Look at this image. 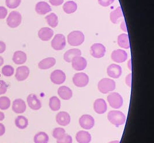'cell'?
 <instances>
[{"label":"cell","instance_id":"cell-42","mask_svg":"<svg viewBox=\"0 0 154 143\" xmlns=\"http://www.w3.org/2000/svg\"><path fill=\"white\" fill-rule=\"evenodd\" d=\"M125 83L129 87L132 86V74H129L128 76H126Z\"/></svg>","mask_w":154,"mask_h":143},{"label":"cell","instance_id":"cell-39","mask_svg":"<svg viewBox=\"0 0 154 143\" xmlns=\"http://www.w3.org/2000/svg\"><path fill=\"white\" fill-rule=\"evenodd\" d=\"M114 2V0H98V3L101 6L107 7L111 5Z\"/></svg>","mask_w":154,"mask_h":143},{"label":"cell","instance_id":"cell-36","mask_svg":"<svg viewBox=\"0 0 154 143\" xmlns=\"http://www.w3.org/2000/svg\"><path fill=\"white\" fill-rule=\"evenodd\" d=\"M21 2V0H6L5 4L9 9H15L20 6Z\"/></svg>","mask_w":154,"mask_h":143},{"label":"cell","instance_id":"cell-35","mask_svg":"<svg viewBox=\"0 0 154 143\" xmlns=\"http://www.w3.org/2000/svg\"><path fill=\"white\" fill-rule=\"evenodd\" d=\"M14 68L10 65H5L2 68V74L7 77L11 76L14 75Z\"/></svg>","mask_w":154,"mask_h":143},{"label":"cell","instance_id":"cell-12","mask_svg":"<svg viewBox=\"0 0 154 143\" xmlns=\"http://www.w3.org/2000/svg\"><path fill=\"white\" fill-rule=\"evenodd\" d=\"M72 67L76 71H82L86 68L87 61L86 59L81 56L75 58L72 61Z\"/></svg>","mask_w":154,"mask_h":143},{"label":"cell","instance_id":"cell-19","mask_svg":"<svg viewBox=\"0 0 154 143\" xmlns=\"http://www.w3.org/2000/svg\"><path fill=\"white\" fill-rule=\"evenodd\" d=\"M51 8L49 4L45 2L41 1L38 2L35 6L36 12L40 15H44L51 12Z\"/></svg>","mask_w":154,"mask_h":143},{"label":"cell","instance_id":"cell-32","mask_svg":"<svg viewBox=\"0 0 154 143\" xmlns=\"http://www.w3.org/2000/svg\"><path fill=\"white\" fill-rule=\"evenodd\" d=\"M45 19L50 27L56 28L58 24V17L54 13L49 14L45 17Z\"/></svg>","mask_w":154,"mask_h":143},{"label":"cell","instance_id":"cell-48","mask_svg":"<svg viewBox=\"0 0 154 143\" xmlns=\"http://www.w3.org/2000/svg\"><path fill=\"white\" fill-rule=\"evenodd\" d=\"M4 60L3 58L0 56V66H2L3 64H4Z\"/></svg>","mask_w":154,"mask_h":143},{"label":"cell","instance_id":"cell-30","mask_svg":"<svg viewBox=\"0 0 154 143\" xmlns=\"http://www.w3.org/2000/svg\"><path fill=\"white\" fill-rule=\"evenodd\" d=\"M49 107L53 111L59 110L61 108V101L56 96L51 97L49 100Z\"/></svg>","mask_w":154,"mask_h":143},{"label":"cell","instance_id":"cell-49","mask_svg":"<svg viewBox=\"0 0 154 143\" xmlns=\"http://www.w3.org/2000/svg\"><path fill=\"white\" fill-rule=\"evenodd\" d=\"M109 143H120V142L119 140H115V141H112V142H111Z\"/></svg>","mask_w":154,"mask_h":143},{"label":"cell","instance_id":"cell-29","mask_svg":"<svg viewBox=\"0 0 154 143\" xmlns=\"http://www.w3.org/2000/svg\"><path fill=\"white\" fill-rule=\"evenodd\" d=\"M15 125L19 129L24 130L28 127V119L24 116H18L15 119Z\"/></svg>","mask_w":154,"mask_h":143},{"label":"cell","instance_id":"cell-45","mask_svg":"<svg viewBox=\"0 0 154 143\" xmlns=\"http://www.w3.org/2000/svg\"><path fill=\"white\" fill-rule=\"evenodd\" d=\"M121 29L122 30H123L124 32H127V28H126V24H125V21L124 20L121 24Z\"/></svg>","mask_w":154,"mask_h":143},{"label":"cell","instance_id":"cell-25","mask_svg":"<svg viewBox=\"0 0 154 143\" xmlns=\"http://www.w3.org/2000/svg\"><path fill=\"white\" fill-rule=\"evenodd\" d=\"M76 139L79 143H90L91 141V135L87 131L80 130L77 132Z\"/></svg>","mask_w":154,"mask_h":143},{"label":"cell","instance_id":"cell-26","mask_svg":"<svg viewBox=\"0 0 154 143\" xmlns=\"http://www.w3.org/2000/svg\"><path fill=\"white\" fill-rule=\"evenodd\" d=\"M110 20L113 24H117L119 22L121 18L123 17V12L121 9V7H117L110 13Z\"/></svg>","mask_w":154,"mask_h":143},{"label":"cell","instance_id":"cell-1","mask_svg":"<svg viewBox=\"0 0 154 143\" xmlns=\"http://www.w3.org/2000/svg\"><path fill=\"white\" fill-rule=\"evenodd\" d=\"M107 119L114 125L118 127L125 123L126 116L119 110H111L107 115Z\"/></svg>","mask_w":154,"mask_h":143},{"label":"cell","instance_id":"cell-28","mask_svg":"<svg viewBox=\"0 0 154 143\" xmlns=\"http://www.w3.org/2000/svg\"><path fill=\"white\" fill-rule=\"evenodd\" d=\"M77 9V4L73 1L65 2L63 6V11L66 14L73 13L76 11Z\"/></svg>","mask_w":154,"mask_h":143},{"label":"cell","instance_id":"cell-16","mask_svg":"<svg viewBox=\"0 0 154 143\" xmlns=\"http://www.w3.org/2000/svg\"><path fill=\"white\" fill-rule=\"evenodd\" d=\"M56 121L60 125L65 127L68 125L70 122L69 114L66 112H60L56 116Z\"/></svg>","mask_w":154,"mask_h":143},{"label":"cell","instance_id":"cell-15","mask_svg":"<svg viewBox=\"0 0 154 143\" xmlns=\"http://www.w3.org/2000/svg\"><path fill=\"white\" fill-rule=\"evenodd\" d=\"M27 101L28 106L34 110H39L42 107V103L41 101L34 94H31L28 95L27 98Z\"/></svg>","mask_w":154,"mask_h":143},{"label":"cell","instance_id":"cell-44","mask_svg":"<svg viewBox=\"0 0 154 143\" xmlns=\"http://www.w3.org/2000/svg\"><path fill=\"white\" fill-rule=\"evenodd\" d=\"M5 133V127L3 124L0 123V136L4 135Z\"/></svg>","mask_w":154,"mask_h":143},{"label":"cell","instance_id":"cell-31","mask_svg":"<svg viewBox=\"0 0 154 143\" xmlns=\"http://www.w3.org/2000/svg\"><path fill=\"white\" fill-rule=\"evenodd\" d=\"M34 141L35 143H48L49 136L44 132H40L35 135Z\"/></svg>","mask_w":154,"mask_h":143},{"label":"cell","instance_id":"cell-11","mask_svg":"<svg viewBox=\"0 0 154 143\" xmlns=\"http://www.w3.org/2000/svg\"><path fill=\"white\" fill-rule=\"evenodd\" d=\"M111 58L112 61L118 63L125 61L128 58V54L126 51L122 49H116L113 51L111 55Z\"/></svg>","mask_w":154,"mask_h":143},{"label":"cell","instance_id":"cell-38","mask_svg":"<svg viewBox=\"0 0 154 143\" xmlns=\"http://www.w3.org/2000/svg\"><path fill=\"white\" fill-rule=\"evenodd\" d=\"M7 89V84L6 82L2 80H0V95L6 93Z\"/></svg>","mask_w":154,"mask_h":143},{"label":"cell","instance_id":"cell-22","mask_svg":"<svg viewBox=\"0 0 154 143\" xmlns=\"http://www.w3.org/2000/svg\"><path fill=\"white\" fill-rule=\"evenodd\" d=\"M56 63V60L54 58L49 57L43 59L38 63V67L41 70H48L53 67Z\"/></svg>","mask_w":154,"mask_h":143},{"label":"cell","instance_id":"cell-40","mask_svg":"<svg viewBox=\"0 0 154 143\" xmlns=\"http://www.w3.org/2000/svg\"><path fill=\"white\" fill-rule=\"evenodd\" d=\"M8 14V10L5 7H0V19H4Z\"/></svg>","mask_w":154,"mask_h":143},{"label":"cell","instance_id":"cell-50","mask_svg":"<svg viewBox=\"0 0 154 143\" xmlns=\"http://www.w3.org/2000/svg\"><path fill=\"white\" fill-rule=\"evenodd\" d=\"M1 73H0V78H1Z\"/></svg>","mask_w":154,"mask_h":143},{"label":"cell","instance_id":"cell-9","mask_svg":"<svg viewBox=\"0 0 154 143\" xmlns=\"http://www.w3.org/2000/svg\"><path fill=\"white\" fill-rule=\"evenodd\" d=\"M105 53L106 48L102 44L95 43L91 47V55L95 58H101Z\"/></svg>","mask_w":154,"mask_h":143},{"label":"cell","instance_id":"cell-3","mask_svg":"<svg viewBox=\"0 0 154 143\" xmlns=\"http://www.w3.org/2000/svg\"><path fill=\"white\" fill-rule=\"evenodd\" d=\"M85 36L83 33L79 31L70 32L68 36V42L72 46H79L83 43Z\"/></svg>","mask_w":154,"mask_h":143},{"label":"cell","instance_id":"cell-7","mask_svg":"<svg viewBox=\"0 0 154 143\" xmlns=\"http://www.w3.org/2000/svg\"><path fill=\"white\" fill-rule=\"evenodd\" d=\"M51 44L52 48L56 51L63 49L66 46V39L64 35L60 34H56L51 41Z\"/></svg>","mask_w":154,"mask_h":143},{"label":"cell","instance_id":"cell-13","mask_svg":"<svg viewBox=\"0 0 154 143\" xmlns=\"http://www.w3.org/2000/svg\"><path fill=\"white\" fill-rule=\"evenodd\" d=\"M107 74L112 78H119L122 74V68L118 64H112L107 68Z\"/></svg>","mask_w":154,"mask_h":143},{"label":"cell","instance_id":"cell-41","mask_svg":"<svg viewBox=\"0 0 154 143\" xmlns=\"http://www.w3.org/2000/svg\"><path fill=\"white\" fill-rule=\"evenodd\" d=\"M64 0H49V2L53 6H60L63 4Z\"/></svg>","mask_w":154,"mask_h":143},{"label":"cell","instance_id":"cell-6","mask_svg":"<svg viewBox=\"0 0 154 143\" xmlns=\"http://www.w3.org/2000/svg\"><path fill=\"white\" fill-rule=\"evenodd\" d=\"M73 82L78 88H83L89 83V77L84 73L75 74L73 77Z\"/></svg>","mask_w":154,"mask_h":143},{"label":"cell","instance_id":"cell-18","mask_svg":"<svg viewBox=\"0 0 154 143\" xmlns=\"http://www.w3.org/2000/svg\"><path fill=\"white\" fill-rule=\"evenodd\" d=\"M12 110L17 114L23 113L26 110V104L22 99H16L12 103Z\"/></svg>","mask_w":154,"mask_h":143},{"label":"cell","instance_id":"cell-37","mask_svg":"<svg viewBox=\"0 0 154 143\" xmlns=\"http://www.w3.org/2000/svg\"><path fill=\"white\" fill-rule=\"evenodd\" d=\"M57 143H72V138L70 135H65L61 139L57 140Z\"/></svg>","mask_w":154,"mask_h":143},{"label":"cell","instance_id":"cell-43","mask_svg":"<svg viewBox=\"0 0 154 143\" xmlns=\"http://www.w3.org/2000/svg\"><path fill=\"white\" fill-rule=\"evenodd\" d=\"M6 50V44L2 41H0V54L4 53Z\"/></svg>","mask_w":154,"mask_h":143},{"label":"cell","instance_id":"cell-20","mask_svg":"<svg viewBox=\"0 0 154 143\" xmlns=\"http://www.w3.org/2000/svg\"><path fill=\"white\" fill-rule=\"evenodd\" d=\"M54 31L50 28H42L38 32V36L42 41H48L51 39Z\"/></svg>","mask_w":154,"mask_h":143},{"label":"cell","instance_id":"cell-33","mask_svg":"<svg viewBox=\"0 0 154 143\" xmlns=\"http://www.w3.org/2000/svg\"><path fill=\"white\" fill-rule=\"evenodd\" d=\"M11 100L8 97H0V109L7 110L11 106Z\"/></svg>","mask_w":154,"mask_h":143},{"label":"cell","instance_id":"cell-46","mask_svg":"<svg viewBox=\"0 0 154 143\" xmlns=\"http://www.w3.org/2000/svg\"><path fill=\"white\" fill-rule=\"evenodd\" d=\"M5 118L4 113L2 112H0V121H3Z\"/></svg>","mask_w":154,"mask_h":143},{"label":"cell","instance_id":"cell-24","mask_svg":"<svg viewBox=\"0 0 154 143\" xmlns=\"http://www.w3.org/2000/svg\"><path fill=\"white\" fill-rule=\"evenodd\" d=\"M58 94L63 100H69L72 97L73 93L69 88L65 86H63L58 88Z\"/></svg>","mask_w":154,"mask_h":143},{"label":"cell","instance_id":"cell-21","mask_svg":"<svg viewBox=\"0 0 154 143\" xmlns=\"http://www.w3.org/2000/svg\"><path fill=\"white\" fill-rule=\"evenodd\" d=\"M81 55H82V52L79 49L73 48V49H69L64 54L63 59L65 61L68 63H70L75 58L81 56Z\"/></svg>","mask_w":154,"mask_h":143},{"label":"cell","instance_id":"cell-10","mask_svg":"<svg viewBox=\"0 0 154 143\" xmlns=\"http://www.w3.org/2000/svg\"><path fill=\"white\" fill-rule=\"evenodd\" d=\"M51 81L56 85H61L66 80V75L61 70H56L53 71L50 75Z\"/></svg>","mask_w":154,"mask_h":143},{"label":"cell","instance_id":"cell-2","mask_svg":"<svg viewBox=\"0 0 154 143\" xmlns=\"http://www.w3.org/2000/svg\"><path fill=\"white\" fill-rule=\"evenodd\" d=\"M99 91L102 94H107L116 89V82L109 78L102 79L98 83Z\"/></svg>","mask_w":154,"mask_h":143},{"label":"cell","instance_id":"cell-34","mask_svg":"<svg viewBox=\"0 0 154 143\" xmlns=\"http://www.w3.org/2000/svg\"><path fill=\"white\" fill-rule=\"evenodd\" d=\"M66 135L65 130L62 128H56L53 131L52 135L57 140H59Z\"/></svg>","mask_w":154,"mask_h":143},{"label":"cell","instance_id":"cell-47","mask_svg":"<svg viewBox=\"0 0 154 143\" xmlns=\"http://www.w3.org/2000/svg\"><path fill=\"white\" fill-rule=\"evenodd\" d=\"M132 64L131 60H129L128 63V67H129L130 70H132V64Z\"/></svg>","mask_w":154,"mask_h":143},{"label":"cell","instance_id":"cell-8","mask_svg":"<svg viewBox=\"0 0 154 143\" xmlns=\"http://www.w3.org/2000/svg\"><path fill=\"white\" fill-rule=\"evenodd\" d=\"M79 124L84 130H91L94 127L95 120L91 115H84L80 118Z\"/></svg>","mask_w":154,"mask_h":143},{"label":"cell","instance_id":"cell-4","mask_svg":"<svg viewBox=\"0 0 154 143\" xmlns=\"http://www.w3.org/2000/svg\"><path fill=\"white\" fill-rule=\"evenodd\" d=\"M22 20L21 14L17 11L11 12L7 19V25L11 28H15L18 27Z\"/></svg>","mask_w":154,"mask_h":143},{"label":"cell","instance_id":"cell-27","mask_svg":"<svg viewBox=\"0 0 154 143\" xmlns=\"http://www.w3.org/2000/svg\"><path fill=\"white\" fill-rule=\"evenodd\" d=\"M118 44L120 47L125 49L130 48L129 36L127 34H119L118 37Z\"/></svg>","mask_w":154,"mask_h":143},{"label":"cell","instance_id":"cell-14","mask_svg":"<svg viewBox=\"0 0 154 143\" xmlns=\"http://www.w3.org/2000/svg\"><path fill=\"white\" fill-rule=\"evenodd\" d=\"M29 75V69L26 66H20L16 69L15 78L18 81H23L27 79Z\"/></svg>","mask_w":154,"mask_h":143},{"label":"cell","instance_id":"cell-17","mask_svg":"<svg viewBox=\"0 0 154 143\" xmlns=\"http://www.w3.org/2000/svg\"><path fill=\"white\" fill-rule=\"evenodd\" d=\"M94 109L97 113L99 115L105 113L107 109V106L105 101L102 98L96 100L94 103Z\"/></svg>","mask_w":154,"mask_h":143},{"label":"cell","instance_id":"cell-5","mask_svg":"<svg viewBox=\"0 0 154 143\" xmlns=\"http://www.w3.org/2000/svg\"><path fill=\"white\" fill-rule=\"evenodd\" d=\"M107 101L110 106L114 109H119L123 105V98L119 93L113 92L107 96Z\"/></svg>","mask_w":154,"mask_h":143},{"label":"cell","instance_id":"cell-23","mask_svg":"<svg viewBox=\"0 0 154 143\" xmlns=\"http://www.w3.org/2000/svg\"><path fill=\"white\" fill-rule=\"evenodd\" d=\"M27 57L26 54L21 51H17L14 52L12 57V61L16 64L20 65L26 63Z\"/></svg>","mask_w":154,"mask_h":143}]
</instances>
